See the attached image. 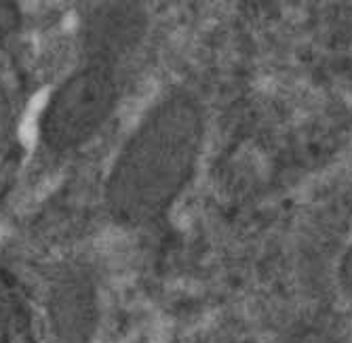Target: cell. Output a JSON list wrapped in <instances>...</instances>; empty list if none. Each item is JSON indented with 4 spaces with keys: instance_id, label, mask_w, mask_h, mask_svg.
I'll use <instances>...</instances> for the list:
<instances>
[{
    "instance_id": "6da1fadb",
    "label": "cell",
    "mask_w": 352,
    "mask_h": 343,
    "mask_svg": "<svg viewBox=\"0 0 352 343\" xmlns=\"http://www.w3.org/2000/svg\"><path fill=\"white\" fill-rule=\"evenodd\" d=\"M199 112L188 97L158 102L116 154L106 181V204L120 224L158 220L177 198L197 161Z\"/></svg>"
},
{
    "instance_id": "7a4b0ae2",
    "label": "cell",
    "mask_w": 352,
    "mask_h": 343,
    "mask_svg": "<svg viewBox=\"0 0 352 343\" xmlns=\"http://www.w3.org/2000/svg\"><path fill=\"white\" fill-rule=\"evenodd\" d=\"M118 104L114 66L85 61L53 93L41 116V141L53 154H68L98 135Z\"/></svg>"
},
{
    "instance_id": "3957f363",
    "label": "cell",
    "mask_w": 352,
    "mask_h": 343,
    "mask_svg": "<svg viewBox=\"0 0 352 343\" xmlns=\"http://www.w3.org/2000/svg\"><path fill=\"white\" fill-rule=\"evenodd\" d=\"M49 329L53 343H91L98 329V291L82 270L66 272L51 287Z\"/></svg>"
},
{
    "instance_id": "277c9868",
    "label": "cell",
    "mask_w": 352,
    "mask_h": 343,
    "mask_svg": "<svg viewBox=\"0 0 352 343\" xmlns=\"http://www.w3.org/2000/svg\"><path fill=\"white\" fill-rule=\"evenodd\" d=\"M144 15L131 0H112L95 11L85 27V53L89 61H114L142 36Z\"/></svg>"
},
{
    "instance_id": "5b68a950",
    "label": "cell",
    "mask_w": 352,
    "mask_h": 343,
    "mask_svg": "<svg viewBox=\"0 0 352 343\" xmlns=\"http://www.w3.org/2000/svg\"><path fill=\"white\" fill-rule=\"evenodd\" d=\"M19 23L17 9L9 3V0H0V32H11Z\"/></svg>"
}]
</instances>
